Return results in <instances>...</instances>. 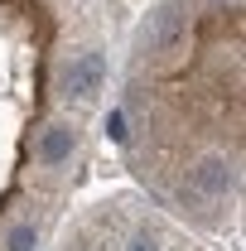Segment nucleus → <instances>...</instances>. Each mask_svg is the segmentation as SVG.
<instances>
[{"label":"nucleus","instance_id":"nucleus-3","mask_svg":"<svg viewBox=\"0 0 246 251\" xmlns=\"http://www.w3.org/2000/svg\"><path fill=\"white\" fill-rule=\"evenodd\" d=\"M101 82H106L101 53H77L73 68H68V77H63V92L73 97V101H92V97L101 92Z\"/></svg>","mask_w":246,"mask_h":251},{"label":"nucleus","instance_id":"nucleus-6","mask_svg":"<svg viewBox=\"0 0 246 251\" xmlns=\"http://www.w3.org/2000/svg\"><path fill=\"white\" fill-rule=\"evenodd\" d=\"M125 251H164V247H159V237H154V232H135V237L125 242Z\"/></svg>","mask_w":246,"mask_h":251},{"label":"nucleus","instance_id":"nucleus-7","mask_svg":"<svg viewBox=\"0 0 246 251\" xmlns=\"http://www.w3.org/2000/svg\"><path fill=\"white\" fill-rule=\"evenodd\" d=\"M106 130H111V140H125V116H121V111L106 116Z\"/></svg>","mask_w":246,"mask_h":251},{"label":"nucleus","instance_id":"nucleus-1","mask_svg":"<svg viewBox=\"0 0 246 251\" xmlns=\"http://www.w3.org/2000/svg\"><path fill=\"white\" fill-rule=\"evenodd\" d=\"M184 34H188V5L184 0H164L145 20V29H140V49H150V53H179Z\"/></svg>","mask_w":246,"mask_h":251},{"label":"nucleus","instance_id":"nucleus-5","mask_svg":"<svg viewBox=\"0 0 246 251\" xmlns=\"http://www.w3.org/2000/svg\"><path fill=\"white\" fill-rule=\"evenodd\" d=\"M34 247H39L34 222H15V227H10V251H34Z\"/></svg>","mask_w":246,"mask_h":251},{"label":"nucleus","instance_id":"nucleus-4","mask_svg":"<svg viewBox=\"0 0 246 251\" xmlns=\"http://www.w3.org/2000/svg\"><path fill=\"white\" fill-rule=\"evenodd\" d=\"M73 155V126H49L44 135H39V164H63V159Z\"/></svg>","mask_w":246,"mask_h":251},{"label":"nucleus","instance_id":"nucleus-2","mask_svg":"<svg viewBox=\"0 0 246 251\" xmlns=\"http://www.w3.org/2000/svg\"><path fill=\"white\" fill-rule=\"evenodd\" d=\"M232 188H237V164L227 155H203L188 169V193H193L198 203H222Z\"/></svg>","mask_w":246,"mask_h":251}]
</instances>
